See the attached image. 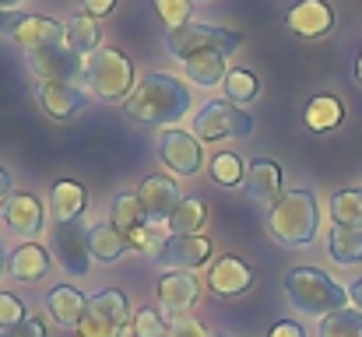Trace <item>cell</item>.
Listing matches in <instances>:
<instances>
[{
	"instance_id": "21",
	"label": "cell",
	"mask_w": 362,
	"mask_h": 337,
	"mask_svg": "<svg viewBox=\"0 0 362 337\" xmlns=\"http://www.w3.org/2000/svg\"><path fill=\"white\" fill-rule=\"evenodd\" d=\"M88 253H92L95 264L113 267V264H120L123 256L130 253V242H127V235L113 222H99L88 228Z\"/></svg>"
},
{
	"instance_id": "9",
	"label": "cell",
	"mask_w": 362,
	"mask_h": 337,
	"mask_svg": "<svg viewBox=\"0 0 362 337\" xmlns=\"http://www.w3.org/2000/svg\"><path fill=\"white\" fill-rule=\"evenodd\" d=\"M211 256H215V242L201 232V235H165L162 249L151 260L162 267V274L165 271H190L194 274L204 264H211Z\"/></svg>"
},
{
	"instance_id": "17",
	"label": "cell",
	"mask_w": 362,
	"mask_h": 337,
	"mask_svg": "<svg viewBox=\"0 0 362 337\" xmlns=\"http://www.w3.org/2000/svg\"><path fill=\"white\" fill-rule=\"evenodd\" d=\"M285 21H288L292 35H299V39H324L334 28V11L327 0H299V4H292Z\"/></svg>"
},
{
	"instance_id": "15",
	"label": "cell",
	"mask_w": 362,
	"mask_h": 337,
	"mask_svg": "<svg viewBox=\"0 0 362 337\" xmlns=\"http://www.w3.org/2000/svg\"><path fill=\"white\" fill-rule=\"evenodd\" d=\"M7 35L25 49V53H35V49H49V46H64V25L53 21V18H42V14H21L11 21Z\"/></svg>"
},
{
	"instance_id": "43",
	"label": "cell",
	"mask_w": 362,
	"mask_h": 337,
	"mask_svg": "<svg viewBox=\"0 0 362 337\" xmlns=\"http://www.w3.org/2000/svg\"><path fill=\"white\" fill-rule=\"evenodd\" d=\"M25 0H0V11H14V7H21Z\"/></svg>"
},
{
	"instance_id": "47",
	"label": "cell",
	"mask_w": 362,
	"mask_h": 337,
	"mask_svg": "<svg viewBox=\"0 0 362 337\" xmlns=\"http://www.w3.org/2000/svg\"><path fill=\"white\" fill-rule=\"evenodd\" d=\"M215 337H229V334H215Z\"/></svg>"
},
{
	"instance_id": "28",
	"label": "cell",
	"mask_w": 362,
	"mask_h": 337,
	"mask_svg": "<svg viewBox=\"0 0 362 337\" xmlns=\"http://www.w3.org/2000/svg\"><path fill=\"white\" fill-rule=\"evenodd\" d=\"M204 222H208V204L201 197H183L165 228H169V235H201Z\"/></svg>"
},
{
	"instance_id": "2",
	"label": "cell",
	"mask_w": 362,
	"mask_h": 337,
	"mask_svg": "<svg viewBox=\"0 0 362 337\" xmlns=\"http://www.w3.org/2000/svg\"><path fill=\"white\" fill-rule=\"evenodd\" d=\"M267 232L281 246H310L320 232V201L313 190L299 187L281 194L267 211Z\"/></svg>"
},
{
	"instance_id": "45",
	"label": "cell",
	"mask_w": 362,
	"mask_h": 337,
	"mask_svg": "<svg viewBox=\"0 0 362 337\" xmlns=\"http://www.w3.org/2000/svg\"><path fill=\"white\" fill-rule=\"evenodd\" d=\"M11 28V21H7V11H0V32H7Z\"/></svg>"
},
{
	"instance_id": "42",
	"label": "cell",
	"mask_w": 362,
	"mask_h": 337,
	"mask_svg": "<svg viewBox=\"0 0 362 337\" xmlns=\"http://www.w3.org/2000/svg\"><path fill=\"white\" fill-rule=\"evenodd\" d=\"M349 299L356 302V309L362 313V278H356V281H352V288H349Z\"/></svg>"
},
{
	"instance_id": "41",
	"label": "cell",
	"mask_w": 362,
	"mask_h": 337,
	"mask_svg": "<svg viewBox=\"0 0 362 337\" xmlns=\"http://www.w3.org/2000/svg\"><path fill=\"white\" fill-rule=\"evenodd\" d=\"M7 197H11V172L0 165V204H4Z\"/></svg>"
},
{
	"instance_id": "27",
	"label": "cell",
	"mask_w": 362,
	"mask_h": 337,
	"mask_svg": "<svg viewBox=\"0 0 362 337\" xmlns=\"http://www.w3.org/2000/svg\"><path fill=\"white\" fill-rule=\"evenodd\" d=\"M303 119H306V126H310L313 134H327V130L341 126L345 106H341V99H334V95H313V99L306 102V110H303Z\"/></svg>"
},
{
	"instance_id": "13",
	"label": "cell",
	"mask_w": 362,
	"mask_h": 337,
	"mask_svg": "<svg viewBox=\"0 0 362 337\" xmlns=\"http://www.w3.org/2000/svg\"><path fill=\"white\" fill-rule=\"evenodd\" d=\"M0 218L4 225L14 232V235H21L25 242H32L42 228H46V204L35 197V194H28V190H21V194H11L4 204H0Z\"/></svg>"
},
{
	"instance_id": "19",
	"label": "cell",
	"mask_w": 362,
	"mask_h": 337,
	"mask_svg": "<svg viewBox=\"0 0 362 337\" xmlns=\"http://www.w3.org/2000/svg\"><path fill=\"white\" fill-rule=\"evenodd\" d=\"M35 99H39V106H42L46 116L71 119V116H78V112L85 110L88 92L85 88H74L71 81H42L39 92H35Z\"/></svg>"
},
{
	"instance_id": "37",
	"label": "cell",
	"mask_w": 362,
	"mask_h": 337,
	"mask_svg": "<svg viewBox=\"0 0 362 337\" xmlns=\"http://www.w3.org/2000/svg\"><path fill=\"white\" fill-rule=\"evenodd\" d=\"M165 337H215V334H211L201 320H194V317H180V320L169 324Z\"/></svg>"
},
{
	"instance_id": "26",
	"label": "cell",
	"mask_w": 362,
	"mask_h": 337,
	"mask_svg": "<svg viewBox=\"0 0 362 337\" xmlns=\"http://www.w3.org/2000/svg\"><path fill=\"white\" fill-rule=\"evenodd\" d=\"M183 74L190 85H201V88H218L229 74L226 67V53H197L190 60H183Z\"/></svg>"
},
{
	"instance_id": "3",
	"label": "cell",
	"mask_w": 362,
	"mask_h": 337,
	"mask_svg": "<svg viewBox=\"0 0 362 337\" xmlns=\"http://www.w3.org/2000/svg\"><path fill=\"white\" fill-rule=\"evenodd\" d=\"M285 295L299 313L320 317V320L338 309H349V288H341L320 267H292L285 274Z\"/></svg>"
},
{
	"instance_id": "16",
	"label": "cell",
	"mask_w": 362,
	"mask_h": 337,
	"mask_svg": "<svg viewBox=\"0 0 362 337\" xmlns=\"http://www.w3.org/2000/svg\"><path fill=\"white\" fill-rule=\"evenodd\" d=\"M253 281H257V274H253V267L243 260V256H218L215 264H211V271H208V288L215 292V295H222V299H236V295H246L250 288H253Z\"/></svg>"
},
{
	"instance_id": "25",
	"label": "cell",
	"mask_w": 362,
	"mask_h": 337,
	"mask_svg": "<svg viewBox=\"0 0 362 337\" xmlns=\"http://www.w3.org/2000/svg\"><path fill=\"white\" fill-rule=\"evenodd\" d=\"M327 256L338 267H359L362 264V228L331 225V232H327Z\"/></svg>"
},
{
	"instance_id": "11",
	"label": "cell",
	"mask_w": 362,
	"mask_h": 337,
	"mask_svg": "<svg viewBox=\"0 0 362 337\" xmlns=\"http://www.w3.org/2000/svg\"><path fill=\"white\" fill-rule=\"evenodd\" d=\"M134 194L141 201V211H144L148 225H155V228H165L169 218H173V211L183 201L176 179H169V176H148V179H141V187Z\"/></svg>"
},
{
	"instance_id": "20",
	"label": "cell",
	"mask_w": 362,
	"mask_h": 337,
	"mask_svg": "<svg viewBox=\"0 0 362 337\" xmlns=\"http://www.w3.org/2000/svg\"><path fill=\"white\" fill-rule=\"evenodd\" d=\"M246 194L253 201H264V204H274L281 197V165L274 158H253L246 165V179H243Z\"/></svg>"
},
{
	"instance_id": "36",
	"label": "cell",
	"mask_w": 362,
	"mask_h": 337,
	"mask_svg": "<svg viewBox=\"0 0 362 337\" xmlns=\"http://www.w3.org/2000/svg\"><path fill=\"white\" fill-rule=\"evenodd\" d=\"M25 317H28L25 302L18 295H11V292H0V334H7L11 327H18Z\"/></svg>"
},
{
	"instance_id": "4",
	"label": "cell",
	"mask_w": 362,
	"mask_h": 337,
	"mask_svg": "<svg viewBox=\"0 0 362 337\" xmlns=\"http://www.w3.org/2000/svg\"><path fill=\"white\" fill-rule=\"evenodd\" d=\"M85 85L95 99L103 102H127L130 92H134V64L130 57L120 53L117 46H106V49H95L85 64Z\"/></svg>"
},
{
	"instance_id": "23",
	"label": "cell",
	"mask_w": 362,
	"mask_h": 337,
	"mask_svg": "<svg viewBox=\"0 0 362 337\" xmlns=\"http://www.w3.org/2000/svg\"><path fill=\"white\" fill-rule=\"evenodd\" d=\"M85 302H88V299H85L74 285H57V288L46 292L49 320H53L57 327H67V331L78 327V320H81V313H85Z\"/></svg>"
},
{
	"instance_id": "22",
	"label": "cell",
	"mask_w": 362,
	"mask_h": 337,
	"mask_svg": "<svg viewBox=\"0 0 362 337\" xmlns=\"http://www.w3.org/2000/svg\"><path fill=\"white\" fill-rule=\"evenodd\" d=\"M85 208H88V194L81 190V183H74V179L53 183L49 204H46V211L53 215V222H81Z\"/></svg>"
},
{
	"instance_id": "30",
	"label": "cell",
	"mask_w": 362,
	"mask_h": 337,
	"mask_svg": "<svg viewBox=\"0 0 362 337\" xmlns=\"http://www.w3.org/2000/svg\"><path fill=\"white\" fill-rule=\"evenodd\" d=\"M331 218H334V225L362 228V187L338 190V194L331 197Z\"/></svg>"
},
{
	"instance_id": "33",
	"label": "cell",
	"mask_w": 362,
	"mask_h": 337,
	"mask_svg": "<svg viewBox=\"0 0 362 337\" xmlns=\"http://www.w3.org/2000/svg\"><path fill=\"white\" fill-rule=\"evenodd\" d=\"M317 337H362V313L359 309H338L320 320Z\"/></svg>"
},
{
	"instance_id": "40",
	"label": "cell",
	"mask_w": 362,
	"mask_h": 337,
	"mask_svg": "<svg viewBox=\"0 0 362 337\" xmlns=\"http://www.w3.org/2000/svg\"><path fill=\"white\" fill-rule=\"evenodd\" d=\"M81 7H85V14H92V18H106V14L117 7V0H81Z\"/></svg>"
},
{
	"instance_id": "29",
	"label": "cell",
	"mask_w": 362,
	"mask_h": 337,
	"mask_svg": "<svg viewBox=\"0 0 362 337\" xmlns=\"http://www.w3.org/2000/svg\"><path fill=\"white\" fill-rule=\"evenodd\" d=\"M110 222L120 228L123 235H134L137 228H144L148 218H144V211H141V201H137V194H130V190H123L113 197V204H110Z\"/></svg>"
},
{
	"instance_id": "34",
	"label": "cell",
	"mask_w": 362,
	"mask_h": 337,
	"mask_svg": "<svg viewBox=\"0 0 362 337\" xmlns=\"http://www.w3.org/2000/svg\"><path fill=\"white\" fill-rule=\"evenodd\" d=\"M151 7H155L158 21H162L169 32L190 25V18H194V0H151Z\"/></svg>"
},
{
	"instance_id": "35",
	"label": "cell",
	"mask_w": 362,
	"mask_h": 337,
	"mask_svg": "<svg viewBox=\"0 0 362 337\" xmlns=\"http://www.w3.org/2000/svg\"><path fill=\"white\" fill-rule=\"evenodd\" d=\"M165 331H169V324L158 317V309H151V306L134 309V320H130V334L134 337H165Z\"/></svg>"
},
{
	"instance_id": "14",
	"label": "cell",
	"mask_w": 362,
	"mask_h": 337,
	"mask_svg": "<svg viewBox=\"0 0 362 337\" xmlns=\"http://www.w3.org/2000/svg\"><path fill=\"white\" fill-rule=\"evenodd\" d=\"M28 71L39 81H74L85 74V60L78 53H71L67 46H49V49H35L25 57Z\"/></svg>"
},
{
	"instance_id": "12",
	"label": "cell",
	"mask_w": 362,
	"mask_h": 337,
	"mask_svg": "<svg viewBox=\"0 0 362 337\" xmlns=\"http://www.w3.org/2000/svg\"><path fill=\"white\" fill-rule=\"evenodd\" d=\"M197 295H201V278H194L190 271H165L155 285L158 309H165L169 320L187 317V309H194Z\"/></svg>"
},
{
	"instance_id": "39",
	"label": "cell",
	"mask_w": 362,
	"mask_h": 337,
	"mask_svg": "<svg viewBox=\"0 0 362 337\" xmlns=\"http://www.w3.org/2000/svg\"><path fill=\"white\" fill-rule=\"evenodd\" d=\"M267 337H306V331H303V324H296V320H278V324L267 331Z\"/></svg>"
},
{
	"instance_id": "6",
	"label": "cell",
	"mask_w": 362,
	"mask_h": 337,
	"mask_svg": "<svg viewBox=\"0 0 362 337\" xmlns=\"http://www.w3.org/2000/svg\"><path fill=\"white\" fill-rule=\"evenodd\" d=\"M243 42L240 32L233 28H222V25H208V21H190L176 32L165 35V49L176 57V60H190L197 53H233Z\"/></svg>"
},
{
	"instance_id": "46",
	"label": "cell",
	"mask_w": 362,
	"mask_h": 337,
	"mask_svg": "<svg viewBox=\"0 0 362 337\" xmlns=\"http://www.w3.org/2000/svg\"><path fill=\"white\" fill-rule=\"evenodd\" d=\"M4 271H7V256H4V246H0V278H4Z\"/></svg>"
},
{
	"instance_id": "44",
	"label": "cell",
	"mask_w": 362,
	"mask_h": 337,
	"mask_svg": "<svg viewBox=\"0 0 362 337\" xmlns=\"http://www.w3.org/2000/svg\"><path fill=\"white\" fill-rule=\"evenodd\" d=\"M356 81L362 85V49H359V57H356Z\"/></svg>"
},
{
	"instance_id": "38",
	"label": "cell",
	"mask_w": 362,
	"mask_h": 337,
	"mask_svg": "<svg viewBox=\"0 0 362 337\" xmlns=\"http://www.w3.org/2000/svg\"><path fill=\"white\" fill-rule=\"evenodd\" d=\"M0 337H49L46 334V324H42V317H35V313H28L18 327H11L7 334H0Z\"/></svg>"
},
{
	"instance_id": "8",
	"label": "cell",
	"mask_w": 362,
	"mask_h": 337,
	"mask_svg": "<svg viewBox=\"0 0 362 337\" xmlns=\"http://www.w3.org/2000/svg\"><path fill=\"white\" fill-rule=\"evenodd\" d=\"M158 162L173 176H197L201 172V162H204V148H201V141H197L194 130L165 126L158 134Z\"/></svg>"
},
{
	"instance_id": "1",
	"label": "cell",
	"mask_w": 362,
	"mask_h": 337,
	"mask_svg": "<svg viewBox=\"0 0 362 337\" xmlns=\"http://www.w3.org/2000/svg\"><path fill=\"white\" fill-rule=\"evenodd\" d=\"M190 106H194V95H190V88L180 78L151 71V74H144L134 85L130 99L123 102V112H127L130 123L162 126L165 130V126H176L190 112Z\"/></svg>"
},
{
	"instance_id": "31",
	"label": "cell",
	"mask_w": 362,
	"mask_h": 337,
	"mask_svg": "<svg viewBox=\"0 0 362 337\" xmlns=\"http://www.w3.org/2000/svg\"><path fill=\"white\" fill-rule=\"evenodd\" d=\"M222 88H226V99L229 102H236V106H250L257 95H260V78L257 74H250V71H229L226 74V81H222Z\"/></svg>"
},
{
	"instance_id": "5",
	"label": "cell",
	"mask_w": 362,
	"mask_h": 337,
	"mask_svg": "<svg viewBox=\"0 0 362 337\" xmlns=\"http://www.w3.org/2000/svg\"><path fill=\"white\" fill-rule=\"evenodd\" d=\"M130 320H134L130 299L123 295L120 288H103V292L88 295L85 313H81L74 334L78 337H127L130 334Z\"/></svg>"
},
{
	"instance_id": "32",
	"label": "cell",
	"mask_w": 362,
	"mask_h": 337,
	"mask_svg": "<svg viewBox=\"0 0 362 337\" xmlns=\"http://www.w3.org/2000/svg\"><path fill=\"white\" fill-rule=\"evenodd\" d=\"M211 179L218 183V187H226V190H233V187H243V179H246V165H243V158L236 151H218L215 158H211Z\"/></svg>"
},
{
	"instance_id": "10",
	"label": "cell",
	"mask_w": 362,
	"mask_h": 337,
	"mask_svg": "<svg viewBox=\"0 0 362 337\" xmlns=\"http://www.w3.org/2000/svg\"><path fill=\"white\" fill-rule=\"evenodd\" d=\"M49 253L60 260V267L74 278H85L92 267L88 253V228L81 222H57L49 225Z\"/></svg>"
},
{
	"instance_id": "7",
	"label": "cell",
	"mask_w": 362,
	"mask_h": 337,
	"mask_svg": "<svg viewBox=\"0 0 362 337\" xmlns=\"http://www.w3.org/2000/svg\"><path fill=\"white\" fill-rule=\"evenodd\" d=\"M253 119L229 99H211L194 112V134L197 141H233V137H250Z\"/></svg>"
},
{
	"instance_id": "18",
	"label": "cell",
	"mask_w": 362,
	"mask_h": 337,
	"mask_svg": "<svg viewBox=\"0 0 362 337\" xmlns=\"http://www.w3.org/2000/svg\"><path fill=\"white\" fill-rule=\"evenodd\" d=\"M49 267H53V253L46 246H39L35 239L32 242H21V246H14L7 253V274L14 281H25V285L42 281L49 274Z\"/></svg>"
},
{
	"instance_id": "24",
	"label": "cell",
	"mask_w": 362,
	"mask_h": 337,
	"mask_svg": "<svg viewBox=\"0 0 362 337\" xmlns=\"http://www.w3.org/2000/svg\"><path fill=\"white\" fill-rule=\"evenodd\" d=\"M99 42H103V28H99V18H92V14H74V18H67V25H64V46L71 49V53H78V57H92L95 49H99Z\"/></svg>"
}]
</instances>
